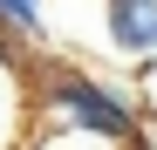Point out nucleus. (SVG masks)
<instances>
[{
	"label": "nucleus",
	"instance_id": "nucleus-1",
	"mask_svg": "<svg viewBox=\"0 0 157 150\" xmlns=\"http://www.w3.org/2000/svg\"><path fill=\"white\" fill-rule=\"evenodd\" d=\"M41 96L55 103V116H68V130L109 137V143H123V150L144 137L137 109H130L123 96H109V89H102L96 75H82V68H48V75H41Z\"/></svg>",
	"mask_w": 157,
	"mask_h": 150
},
{
	"label": "nucleus",
	"instance_id": "nucleus-2",
	"mask_svg": "<svg viewBox=\"0 0 157 150\" xmlns=\"http://www.w3.org/2000/svg\"><path fill=\"white\" fill-rule=\"evenodd\" d=\"M109 41L123 55H157V0H109Z\"/></svg>",
	"mask_w": 157,
	"mask_h": 150
},
{
	"label": "nucleus",
	"instance_id": "nucleus-3",
	"mask_svg": "<svg viewBox=\"0 0 157 150\" xmlns=\"http://www.w3.org/2000/svg\"><path fill=\"white\" fill-rule=\"evenodd\" d=\"M0 28H14L21 41L41 34V0H0Z\"/></svg>",
	"mask_w": 157,
	"mask_h": 150
},
{
	"label": "nucleus",
	"instance_id": "nucleus-4",
	"mask_svg": "<svg viewBox=\"0 0 157 150\" xmlns=\"http://www.w3.org/2000/svg\"><path fill=\"white\" fill-rule=\"evenodd\" d=\"M130 150H150V137H137V143H130Z\"/></svg>",
	"mask_w": 157,
	"mask_h": 150
}]
</instances>
